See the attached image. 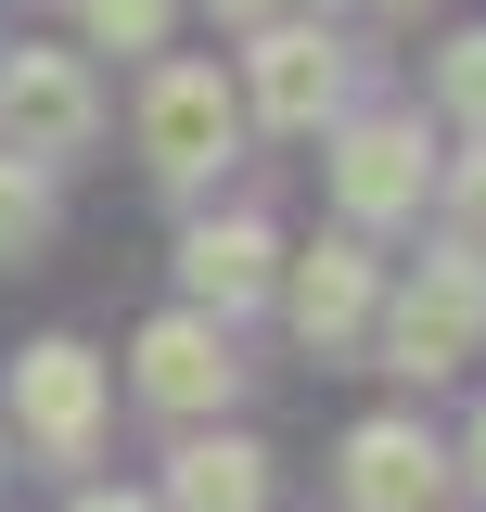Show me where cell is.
<instances>
[{
  "instance_id": "1",
  "label": "cell",
  "mask_w": 486,
  "mask_h": 512,
  "mask_svg": "<svg viewBox=\"0 0 486 512\" xmlns=\"http://www.w3.org/2000/svg\"><path fill=\"white\" fill-rule=\"evenodd\" d=\"M474 333H486V256H423V282L384 308V372L435 384L474 359Z\"/></svg>"
},
{
  "instance_id": "2",
  "label": "cell",
  "mask_w": 486,
  "mask_h": 512,
  "mask_svg": "<svg viewBox=\"0 0 486 512\" xmlns=\"http://www.w3.org/2000/svg\"><path fill=\"white\" fill-rule=\"evenodd\" d=\"M90 128H103V90H90L77 52H13L0 64V154L13 167H64Z\"/></svg>"
},
{
  "instance_id": "3",
  "label": "cell",
  "mask_w": 486,
  "mask_h": 512,
  "mask_svg": "<svg viewBox=\"0 0 486 512\" xmlns=\"http://www.w3.org/2000/svg\"><path fill=\"white\" fill-rule=\"evenodd\" d=\"M231 141H243L231 77H218V64H154V103H141V154H154L167 180H205Z\"/></svg>"
},
{
  "instance_id": "4",
  "label": "cell",
  "mask_w": 486,
  "mask_h": 512,
  "mask_svg": "<svg viewBox=\"0 0 486 512\" xmlns=\"http://www.w3.org/2000/svg\"><path fill=\"white\" fill-rule=\"evenodd\" d=\"M13 423L52 448V461H90V436H103V359H90V346H26Z\"/></svg>"
},
{
  "instance_id": "5",
  "label": "cell",
  "mask_w": 486,
  "mask_h": 512,
  "mask_svg": "<svg viewBox=\"0 0 486 512\" xmlns=\"http://www.w3.org/2000/svg\"><path fill=\"white\" fill-rule=\"evenodd\" d=\"M423 180H435V154H423V128H410V116L346 128V154H333V192H346V218H359V231L410 218V205H423Z\"/></svg>"
},
{
  "instance_id": "6",
  "label": "cell",
  "mask_w": 486,
  "mask_h": 512,
  "mask_svg": "<svg viewBox=\"0 0 486 512\" xmlns=\"http://www.w3.org/2000/svg\"><path fill=\"white\" fill-rule=\"evenodd\" d=\"M448 500V448L423 423H359L346 436V512H435Z\"/></svg>"
},
{
  "instance_id": "7",
  "label": "cell",
  "mask_w": 486,
  "mask_h": 512,
  "mask_svg": "<svg viewBox=\"0 0 486 512\" xmlns=\"http://www.w3.org/2000/svg\"><path fill=\"white\" fill-rule=\"evenodd\" d=\"M141 397H154V410H218V397H231V346H218L205 308H180V320L141 333Z\"/></svg>"
},
{
  "instance_id": "8",
  "label": "cell",
  "mask_w": 486,
  "mask_h": 512,
  "mask_svg": "<svg viewBox=\"0 0 486 512\" xmlns=\"http://www.w3.org/2000/svg\"><path fill=\"white\" fill-rule=\"evenodd\" d=\"M256 116L269 128H320L333 116V39L320 26H269L256 39Z\"/></svg>"
},
{
  "instance_id": "9",
  "label": "cell",
  "mask_w": 486,
  "mask_h": 512,
  "mask_svg": "<svg viewBox=\"0 0 486 512\" xmlns=\"http://www.w3.org/2000/svg\"><path fill=\"white\" fill-rule=\"evenodd\" d=\"M269 500V448L256 436H192L167 461V512H256Z\"/></svg>"
},
{
  "instance_id": "10",
  "label": "cell",
  "mask_w": 486,
  "mask_h": 512,
  "mask_svg": "<svg viewBox=\"0 0 486 512\" xmlns=\"http://www.w3.org/2000/svg\"><path fill=\"white\" fill-rule=\"evenodd\" d=\"M180 269H192V295L231 320V308H256V295H269V231H256V218H205V231L180 244Z\"/></svg>"
},
{
  "instance_id": "11",
  "label": "cell",
  "mask_w": 486,
  "mask_h": 512,
  "mask_svg": "<svg viewBox=\"0 0 486 512\" xmlns=\"http://www.w3.org/2000/svg\"><path fill=\"white\" fill-rule=\"evenodd\" d=\"M359 320H371V256H359V244L295 256V333H307V346H346Z\"/></svg>"
},
{
  "instance_id": "12",
  "label": "cell",
  "mask_w": 486,
  "mask_h": 512,
  "mask_svg": "<svg viewBox=\"0 0 486 512\" xmlns=\"http://www.w3.org/2000/svg\"><path fill=\"white\" fill-rule=\"evenodd\" d=\"M39 231H52V180L0 154V256H26V244H39Z\"/></svg>"
},
{
  "instance_id": "13",
  "label": "cell",
  "mask_w": 486,
  "mask_h": 512,
  "mask_svg": "<svg viewBox=\"0 0 486 512\" xmlns=\"http://www.w3.org/2000/svg\"><path fill=\"white\" fill-rule=\"evenodd\" d=\"M77 13H90V39H103V52H154L180 0H77Z\"/></svg>"
},
{
  "instance_id": "14",
  "label": "cell",
  "mask_w": 486,
  "mask_h": 512,
  "mask_svg": "<svg viewBox=\"0 0 486 512\" xmlns=\"http://www.w3.org/2000/svg\"><path fill=\"white\" fill-rule=\"evenodd\" d=\"M435 90H448V116L486 128V26H474V39H448V77H435Z\"/></svg>"
},
{
  "instance_id": "15",
  "label": "cell",
  "mask_w": 486,
  "mask_h": 512,
  "mask_svg": "<svg viewBox=\"0 0 486 512\" xmlns=\"http://www.w3.org/2000/svg\"><path fill=\"white\" fill-rule=\"evenodd\" d=\"M448 256H486V154L461 167V244H448Z\"/></svg>"
},
{
  "instance_id": "16",
  "label": "cell",
  "mask_w": 486,
  "mask_h": 512,
  "mask_svg": "<svg viewBox=\"0 0 486 512\" xmlns=\"http://www.w3.org/2000/svg\"><path fill=\"white\" fill-rule=\"evenodd\" d=\"M77 512H154V500H116V487H90V500H77Z\"/></svg>"
},
{
  "instance_id": "17",
  "label": "cell",
  "mask_w": 486,
  "mask_h": 512,
  "mask_svg": "<svg viewBox=\"0 0 486 512\" xmlns=\"http://www.w3.org/2000/svg\"><path fill=\"white\" fill-rule=\"evenodd\" d=\"M218 13H243V26H269V13H282V0H218Z\"/></svg>"
},
{
  "instance_id": "18",
  "label": "cell",
  "mask_w": 486,
  "mask_h": 512,
  "mask_svg": "<svg viewBox=\"0 0 486 512\" xmlns=\"http://www.w3.org/2000/svg\"><path fill=\"white\" fill-rule=\"evenodd\" d=\"M474 487H486V410H474Z\"/></svg>"
},
{
  "instance_id": "19",
  "label": "cell",
  "mask_w": 486,
  "mask_h": 512,
  "mask_svg": "<svg viewBox=\"0 0 486 512\" xmlns=\"http://www.w3.org/2000/svg\"><path fill=\"white\" fill-rule=\"evenodd\" d=\"M384 13H410V0H384Z\"/></svg>"
}]
</instances>
